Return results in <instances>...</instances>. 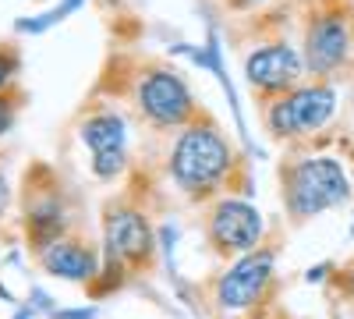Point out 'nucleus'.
I'll return each mask as SVG.
<instances>
[{"label": "nucleus", "mask_w": 354, "mask_h": 319, "mask_svg": "<svg viewBox=\"0 0 354 319\" xmlns=\"http://www.w3.org/2000/svg\"><path fill=\"white\" fill-rule=\"evenodd\" d=\"M230 167V146L223 142V135L209 125H195L188 128L174 146L170 156V170L174 181L188 188V192H205L213 188Z\"/></svg>", "instance_id": "nucleus-1"}, {"label": "nucleus", "mask_w": 354, "mask_h": 319, "mask_svg": "<svg viewBox=\"0 0 354 319\" xmlns=\"http://www.w3.org/2000/svg\"><path fill=\"white\" fill-rule=\"evenodd\" d=\"M283 188H287V210L298 220L340 206L351 192L344 167L330 156H312V160H301L298 167H290Z\"/></svg>", "instance_id": "nucleus-2"}, {"label": "nucleus", "mask_w": 354, "mask_h": 319, "mask_svg": "<svg viewBox=\"0 0 354 319\" xmlns=\"http://www.w3.org/2000/svg\"><path fill=\"white\" fill-rule=\"evenodd\" d=\"M273 280V252H248L216 284V302L223 309H248L262 298Z\"/></svg>", "instance_id": "nucleus-3"}, {"label": "nucleus", "mask_w": 354, "mask_h": 319, "mask_svg": "<svg viewBox=\"0 0 354 319\" xmlns=\"http://www.w3.org/2000/svg\"><path fill=\"white\" fill-rule=\"evenodd\" d=\"M262 238V217L255 206L223 199L209 213V241L220 252H252Z\"/></svg>", "instance_id": "nucleus-4"}, {"label": "nucleus", "mask_w": 354, "mask_h": 319, "mask_svg": "<svg viewBox=\"0 0 354 319\" xmlns=\"http://www.w3.org/2000/svg\"><path fill=\"white\" fill-rule=\"evenodd\" d=\"M333 93L330 89H298L283 100L273 103L270 110V128L277 135H301V131H312L319 125L330 121L333 113Z\"/></svg>", "instance_id": "nucleus-5"}, {"label": "nucleus", "mask_w": 354, "mask_h": 319, "mask_svg": "<svg viewBox=\"0 0 354 319\" xmlns=\"http://www.w3.org/2000/svg\"><path fill=\"white\" fill-rule=\"evenodd\" d=\"M106 238V255L110 263H149L153 255V230L138 210H110L103 224Z\"/></svg>", "instance_id": "nucleus-6"}, {"label": "nucleus", "mask_w": 354, "mask_h": 319, "mask_svg": "<svg viewBox=\"0 0 354 319\" xmlns=\"http://www.w3.org/2000/svg\"><path fill=\"white\" fill-rule=\"evenodd\" d=\"M138 103L156 125H181L192 113V93L174 71H149L138 85Z\"/></svg>", "instance_id": "nucleus-7"}, {"label": "nucleus", "mask_w": 354, "mask_h": 319, "mask_svg": "<svg viewBox=\"0 0 354 319\" xmlns=\"http://www.w3.org/2000/svg\"><path fill=\"white\" fill-rule=\"evenodd\" d=\"M82 138L88 153H93V170L100 178H113L124 167V121L113 113H100V118L85 121Z\"/></svg>", "instance_id": "nucleus-8"}, {"label": "nucleus", "mask_w": 354, "mask_h": 319, "mask_svg": "<svg viewBox=\"0 0 354 319\" xmlns=\"http://www.w3.org/2000/svg\"><path fill=\"white\" fill-rule=\"evenodd\" d=\"M245 71H248V82L259 85V89H287V85L298 82L301 61L290 46L277 43V46H266V50L252 53Z\"/></svg>", "instance_id": "nucleus-9"}, {"label": "nucleus", "mask_w": 354, "mask_h": 319, "mask_svg": "<svg viewBox=\"0 0 354 319\" xmlns=\"http://www.w3.org/2000/svg\"><path fill=\"white\" fill-rule=\"evenodd\" d=\"M39 263L46 273L64 280H93L96 277V252L82 238H57L39 252Z\"/></svg>", "instance_id": "nucleus-10"}, {"label": "nucleus", "mask_w": 354, "mask_h": 319, "mask_svg": "<svg viewBox=\"0 0 354 319\" xmlns=\"http://www.w3.org/2000/svg\"><path fill=\"white\" fill-rule=\"evenodd\" d=\"M347 57V25L344 18H322L308 33V64L312 71H330Z\"/></svg>", "instance_id": "nucleus-11"}, {"label": "nucleus", "mask_w": 354, "mask_h": 319, "mask_svg": "<svg viewBox=\"0 0 354 319\" xmlns=\"http://www.w3.org/2000/svg\"><path fill=\"white\" fill-rule=\"evenodd\" d=\"M11 118H15V103L0 96V135H4L11 128Z\"/></svg>", "instance_id": "nucleus-12"}, {"label": "nucleus", "mask_w": 354, "mask_h": 319, "mask_svg": "<svg viewBox=\"0 0 354 319\" xmlns=\"http://www.w3.org/2000/svg\"><path fill=\"white\" fill-rule=\"evenodd\" d=\"M8 78H11V57H0V89L8 85Z\"/></svg>", "instance_id": "nucleus-13"}, {"label": "nucleus", "mask_w": 354, "mask_h": 319, "mask_svg": "<svg viewBox=\"0 0 354 319\" xmlns=\"http://www.w3.org/2000/svg\"><path fill=\"white\" fill-rule=\"evenodd\" d=\"M8 210V181H4V174H0V217H4Z\"/></svg>", "instance_id": "nucleus-14"}, {"label": "nucleus", "mask_w": 354, "mask_h": 319, "mask_svg": "<svg viewBox=\"0 0 354 319\" xmlns=\"http://www.w3.org/2000/svg\"><path fill=\"white\" fill-rule=\"evenodd\" d=\"M344 277H347V284H351V287H354V263H351V266H347V270H344Z\"/></svg>", "instance_id": "nucleus-15"}]
</instances>
